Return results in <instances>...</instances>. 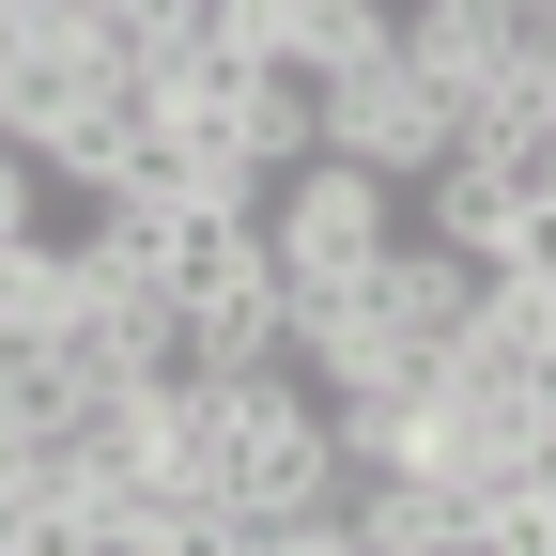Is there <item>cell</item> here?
Masks as SVG:
<instances>
[{
  "instance_id": "6da1fadb",
  "label": "cell",
  "mask_w": 556,
  "mask_h": 556,
  "mask_svg": "<svg viewBox=\"0 0 556 556\" xmlns=\"http://www.w3.org/2000/svg\"><path fill=\"white\" fill-rule=\"evenodd\" d=\"M263 232H278V278H356L402 248V186L356 170V155H294L263 186Z\"/></svg>"
},
{
  "instance_id": "7a4b0ae2",
  "label": "cell",
  "mask_w": 556,
  "mask_h": 556,
  "mask_svg": "<svg viewBox=\"0 0 556 556\" xmlns=\"http://www.w3.org/2000/svg\"><path fill=\"white\" fill-rule=\"evenodd\" d=\"M356 541L371 556H495V510H479L464 464H402V479H371V526Z\"/></svg>"
},
{
  "instance_id": "3957f363",
  "label": "cell",
  "mask_w": 556,
  "mask_h": 556,
  "mask_svg": "<svg viewBox=\"0 0 556 556\" xmlns=\"http://www.w3.org/2000/svg\"><path fill=\"white\" fill-rule=\"evenodd\" d=\"M495 263H510V278H526V294H556V186H541V201H526V217H510V232H495Z\"/></svg>"
},
{
  "instance_id": "277c9868",
  "label": "cell",
  "mask_w": 556,
  "mask_h": 556,
  "mask_svg": "<svg viewBox=\"0 0 556 556\" xmlns=\"http://www.w3.org/2000/svg\"><path fill=\"white\" fill-rule=\"evenodd\" d=\"M0 232H47V155L31 139H0Z\"/></svg>"
},
{
  "instance_id": "5b68a950",
  "label": "cell",
  "mask_w": 556,
  "mask_h": 556,
  "mask_svg": "<svg viewBox=\"0 0 556 556\" xmlns=\"http://www.w3.org/2000/svg\"><path fill=\"white\" fill-rule=\"evenodd\" d=\"M0 16H78V31H93V16H109V0H0Z\"/></svg>"
}]
</instances>
